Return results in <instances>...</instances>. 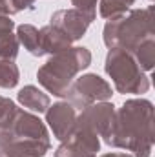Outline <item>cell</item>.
<instances>
[{
	"instance_id": "obj_1",
	"label": "cell",
	"mask_w": 155,
	"mask_h": 157,
	"mask_svg": "<svg viewBox=\"0 0 155 157\" xmlns=\"http://www.w3.org/2000/svg\"><path fill=\"white\" fill-rule=\"evenodd\" d=\"M104 143L131 152L133 157H150L155 143L153 104L148 99H130L119 110Z\"/></svg>"
},
{
	"instance_id": "obj_2",
	"label": "cell",
	"mask_w": 155,
	"mask_h": 157,
	"mask_svg": "<svg viewBox=\"0 0 155 157\" xmlns=\"http://www.w3.org/2000/svg\"><path fill=\"white\" fill-rule=\"evenodd\" d=\"M91 64V51L84 46H71L57 55H51L37 71L39 84L55 97H64L77 75Z\"/></svg>"
},
{
	"instance_id": "obj_3",
	"label": "cell",
	"mask_w": 155,
	"mask_h": 157,
	"mask_svg": "<svg viewBox=\"0 0 155 157\" xmlns=\"http://www.w3.org/2000/svg\"><path fill=\"white\" fill-rule=\"evenodd\" d=\"M148 39H155L153 6L130 9L115 20H108L102 29V40L108 48H120L130 53Z\"/></svg>"
},
{
	"instance_id": "obj_4",
	"label": "cell",
	"mask_w": 155,
	"mask_h": 157,
	"mask_svg": "<svg viewBox=\"0 0 155 157\" xmlns=\"http://www.w3.org/2000/svg\"><path fill=\"white\" fill-rule=\"evenodd\" d=\"M104 71L112 78L119 93L139 95L150 90V77L146 75V71L141 70L130 51H124L120 48H110L104 60Z\"/></svg>"
},
{
	"instance_id": "obj_5",
	"label": "cell",
	"mask_w": 155,
	"mask_h": 157,
	"mask_svg": "<svg viewBox=\"0 0 155 157\" xmlns=\"http://www.w3.org/2000/svg\"><path fill=\"white\" fill-rule=\"evenodd\" d=\"M26 141H49L47 126L35 113L17 110L13 117L0 122V144L26 143Z\"/></svg>"
},
{
	"instance_id": "obj_6",
	"label": "cell",
	"mask_w": 155,
	"mask_h": 157,
	"mask_svg": "<svg viewBox=\"0 0 155 157\" xmlns=\"http://www.w3.org/2000/svg\"><path fill=\"white\" fill-rule=\"evenodd\" d=\"M112 95H113V90H112L108 80H104L97 73H86L82 77L75 78L70 84L64 97L68 99V102L75 110L77 108L84 110V108H88L95 102L110 101Z\"/></svg>"
},
{
	"instance_id": "obj_7",
	"label": "cell",
	"mask_w": 155,
	"mask_h": 157,
	"mask_svg": "<svg viewBox=\"0 0 155 157\" xmlns=\"http://www.w3.org/2000/svg\"><path fill=\"white\" fill-rule=\"evenodd\" d=\"M113 117H115V106L112 102H108V101L95 102L78 113L75 119V126L88 130V132L104 139L108 135V132L112 130Z\"/></svg>"
},
{
	"instance_id": "obj_8",
	"label": "cell",
	"mask_w": 155,
	"mask_h": 157,
	"mask_svg": "<svg viewBox=\"0 0 155 157\" xmlns=\"http://www.w3.org/2000/svg\"><path fill=\"white\" fill-rule=\"evenodd\" d=\"M100 152V139L99 135L73 126L71 133L60 141L59 148L55 150V157H97Z\"/></svg>"
},
{
	"instance_id": "obj_9",
	"label": "cell",
	"mask_w": 155,
	"mask_h": 157,
	"mask_svg": "<svg viewBox=\"0 0 155 157\" xmlns=\"http://www.w3.org/2000/svg\"><path fill=\"white\" fill-rule=\"evenodd\" d=\"M93 20H95L93 15H88V13H82L75 7H70V9L55 11L49 18V26L62 31L71 42H77L86 35V31Z\"/></svg>"
},
{
	"instance_id": "obj_10",
	"label": "cell",
	"mask_w": 155,
	"mask_h": 157,
	"mask_svg": "<svg viewBox=\"0 0 155 157\" xmlns=\"http://www.w3.org/2000/svg\"><path fill=\"white\" fill-rule=\"evenodd\" d=\"M75 119H77V110L66 101V102H55L53 106H49L46 110V122L49 126V130L53 132V137L59 141H64L73 126H75Z\"/></svg>"
},
{
	"instance_id": "obj_11",
	"label": "cell",
	"mask_w": 155,
	"mask_h": 157,
	"mask_svg": "<svg viewBox=\"0 0 155 157\" xmlns=\"http://www.w3.org/2000/svg\"><path fill=\"white\" fill-rule=\"evenodd\" d=\"M40 49H42V57L44 55H57V53H60V51H64V49H68V48H71V40L68 39L62 31H59L57 28H53V26H44V28H40Z\"/></svg>"
},
{
	"instance_id": "obj_12",
	"label": "cell",
	"mask_w": 155,
	"mask_h": 157,
	"mask_svg": "<svg viewBox=\"0 0 155 157\" xmlns=\"http://www.w3.org/2000/svg\"><path fill=\"white\" fill-rule=\"evenodd\" d=\"M17 97H18V102L33 113H46V110L51 106L49 95L44 93L42 90H39L33 84H28V86L20 88Z\"/></svg>"
},
{
	"instance_id": "obj_13",
	"label": "cell",
	"mask_w": 155,
	"mask_h": 157,
	"mask_svg": "<svg viewBox=\"0 0 155 157\" xmlns=\"http://www.w3.org/2000/svg\"><path fill=\"white\" fill-rule=\"evenodd\" d=\"M17 39L18 44L24 46L26 51H29L33 57H42V49H40V31L39 28L31 26V24H20L17 28Z\"/></svg>"
},
{
	"instance_id": "obj_14",
	"label": "cell",
	"mask_w": 155,
	"mask_h": 157,
	"mask_svg": "<svg viewBox=\"0 0 155 157\" xmlns=\"http://www.w3.org/2000/svg\"><path fill=\"white\" fill-rule=\"evenodd\" d=\"M137 0H99V13L106 20H115L126 15Z\"/></svg>"
},
{
	"instance_id": "obj_15",
	"label": "cell",
	"mask_w": 155,
	"mask_h": 157,
	"mask_svg": "<svg viewBox=\"0 0 155 157\" xmlns=\"http://www.w3.org/2000/svg\"><path fill=\"white\" fill-rule=\"evenodd\" d=\"M133 59L137 60V64L141 66L142 71H152L155 66V39H148L141 42L133 51H131Z\"/></svg>"
},
{
	"instance_id": "obj_16",
	"label": "cell",
	"mask_w": 155,
	"mask_h": 157,
	"mask_svg": "<svg viewBox=\"0 0 155 157\" xmlns=\"http://www.w3.org/2000/svg\"><path fill=\"white\" fill-rule=\"evenodd\" d=\"M20 80V70L15 60H0V88L11 90Z\"/></svg>"
},
{
	"instance_id": "obj_17",
	"label": "cell",
	"mask_w": 155,
	"mask_h": 157,
	"mask_svg": "<svg viewBox=\"0 0 155 157\" xmlns=\"http://www.w3.org/2000/svg\"><path fill=\"white\" fill-rule=\"evenodd\" d=\"M20 44L15 33H9L0 39V60H15L18 57Z\"/></svg>"
},
{
	"instance_id": "obj_18",
	"label": "cell",
	"mask_w": 155,
	"mask_h": 157,
	"mask_svg": "<svg viewBox=\"0 0 155 157\" xmlns=\"http://www.w3.org/2000/svg\"><path fill=\"white\" fill-rule=\"evenodd\" d=\"M17 110H18V108H17V104H15L11 99L0 97V122L7 121L9 117H13V113H15Z\"/></svg>"
},
{
	"instance_id": "obj_19",
	"label": "cell",
	"mask_w": 155,
	"mask_h": 157,
	"mask_svg": "<svg viewBox=\"0 0 155 157\" xmlns=\"http://www.w3.org/2000/svg\"><path fill=\"white\" fill-rule=\"evenodd\" d=\"M97 4H99V0H71V6L75 9L88 13V15H93V17H97Z\"/></svg>"
},
{
	"instance_id": "obj_20",
	"label": "cell",
	"mask_w": 155,
	"mask_h": 157,
	"mask_svg": "<svg viewBox=\"0 0 155 157\" xmlns=\"http://www.w3.org/2000/svg\"><path fill=\"white\" fill-rule=\"evenodd\" d=\"M17 26H15V20H11V17H6V15H0V39L9 35V33H15Z\"/></svg>"
},
{
	"instance_id": "obj_21",
	"label": "cell",
	"mask_w": 155,
	"mask_h": 157,
	"mask_svg": "<svg viewBox=\"0 0 155 157\" xmlns=\"http://www.w3.org/2000/svg\"><path fill=\"white\" fill-rule=\"evenodd\" d=\"M37 0H11V6L15 9V13H20V11H28V9H33Z\"/></svg>"
},
{
	"instance_id": "obj_22",
	"label": "cell",
	"mask_w": 155,
	"mask_h": 157,
	"mask_svg": "<svg viewBox=\"0 0 155 157\" xmlns=\"http://www.w3.org/2000/svg\"><path fill=\"white\" fill-rule=\"evenodd\" d=\"M0 15H6V17L15 15V9L11 6V0H0Z\"/></svg>"
},
{
	"instance_id": "obj_23",
	"label": "cell",
	"mask_w": 155,
	"mask_h": 157,
	"mask_svg": "<svg viewBox=\"0 0 155 157\" xmlns=\"http://www.w3.org/2000/svg\"><path fill=\"white\" fill-rule=\"evenodd\" d=\"M97 157H133L131 154H126V152H110V154H102V155Z\"/></svg>"
}]
</instances>
